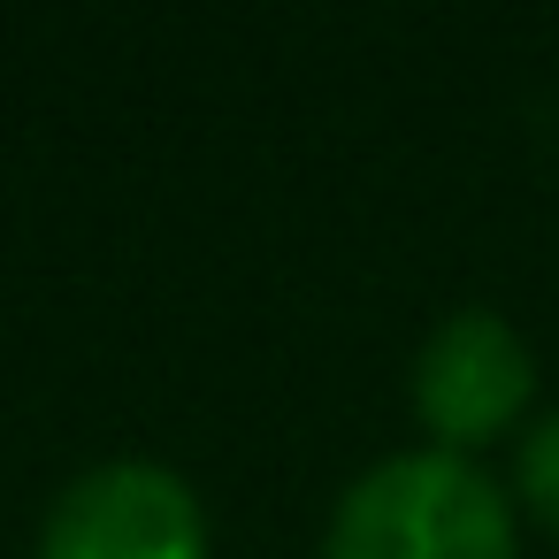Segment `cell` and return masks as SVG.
<instances>
[{"instance_id": "6da1fadb", "label": "cell", "mask_w": 559, "mask_h": 559, "mask_svg": "<svg viewBox=\"0 0 559 559\" xmlns=\"http://www.w3.org/2000/svg\"><path fill=\"white\" fill-rule=\"evenodd\" d=\"M322 559H513V513L460 452H399L337 498Z\"/></svg>"}, {"instance_id": "3957f363", "label": "cell", "mask_w": 559, "mask_h": 559, "mask_svg": "<svg viewBox=\"0 0 559 559\" xmlns=\"http://www.w3.org/2000/svg\"><path fill=\"white\" fill-rule=\"evenodd\" d=\"M528 391H536V360L513 337V322H498L490 307H460L452 322H437V337L414 360V406L444 437V452H467L513 429Z\"/></svg>"}, {"instance_id": "7a4b0ae2", "label": "cell", "mask_w": 559, "mask_h": 559, "mask_svg": "<svg viewBox=\"0 0 559 559\" xmlns=\"http://www.w3.org/2000/svg\"><path fill=\"white\" fill-rule=\"evenodd\" d=\"M39 559H207V513L185 475L154 460H108L62 490Z\"/></svg>"}, {"instance_id": "277c9868", "label": "cell", "mask_w": 559, "mask_h": 559, "mask_svg": "<svg viewBox=\"0 0 559 559\" xmlns=\"http://www.w3.org/2000/svg\"><path fill=\"white\" fill-rule=\"evenodd\" d=\"M521 490H528V513L559 536V414L544 429H528V444H521Z\"/></svg>"}]
</instances>
